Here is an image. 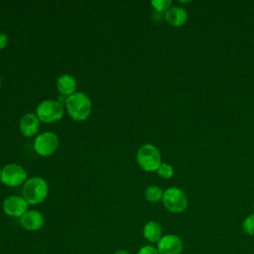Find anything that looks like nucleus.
<instances>
[{
  "instance_id": "obj_17",
  "label": "nucleus",
  "mask_w": 254,
  "mask_h": 254,
  "mask_svg": "<svg viewBox=\"0 0 254 254\" xmlns=\"http://www.w3.org/2000/svg\"><path fill=\"white\" fill-rule=\"evenodd\" d=\"M158 175L163 178V179H169L173 176L174 174V169L170 164L167 163H162L161 166L159 167V169L157 170Z\"/></svg>"
},
{
  "instance_id": "obj_9",
  "label": "nucleus",
  "mask_w": 254,
  "mask_h": 254,
  "mask_svg": "<svg viewBox=\"0 0 254 254\" xmlns=\"http://www.w3.org/2000/svg\"><path fill=\"white\" fill-rule=\"evenodd\" d=\"M157 250L160 254H181L183 241L177 235L167 234L157 242Z\"/></svg>"
},
{
  "instance_id": "obj_22",
  "label": "nucleus",
  "mask_w": 254,
  "mask_h": 254,
  "mask_svg": "<svg viewBox=\"0 0 254 254\" xmlns=\"http://www.w3.org/2000/svg\"><path fill=\"white\" fill-rule=\"evenodd\" d=\"M1 174H2V170H1V168H0V178H1Z\"/></svg>"
},
{
  "instance_id": "obj_15",
  "label": "nucleus",
  "mask_w": 254,
  "mask_h": 254,
  "mask_svg": "<svg viewBox=\"0 0 254 254\" xmlns=\"http://www.w3.org/2000/svg\"><path fill=\"white\" fill-rule=\"evenodd\" d=\"M164 191L158 186H150L145 190V197L151 202H157L163 198Z\"/></svg>"
},
{
  "instance_id": "obj_19",
  "label": "nucleus",
  "mask_w": 254,
  "mask_h": 254,
  "mask_svg": "<svg viewBox=\"0 0 254 254\" xmlns=\"http://www.w3.org/2000/svg\"><path fill=\"white\" fill-rule=\"evenodd\" d=\"M137 254H160V253L157 250V248H155L151 245H145L138 250Z\"/></svg>"
},
{
  "instance_id": "obj_14",
  "label": "nucleus",
  "mask_w": 254,
  "mask_h": 254,
  "mask_svg": "<svg viewBox=\"0 0 254 254\" xmlns=\"http://www.w3.org/2000/svg\"><path fill=\"white\" fill-rule=\"evenodd\" d=\"M143 236L149 242H158L162 238V228L156 221H149L143 227Z\"/></svg>"
},
{
  "instance_id": "obj_21",
  "label": "nucleus",
  "mask_w": 254,
  "mask_h": 254,
  "mask_svg": "<svg viewBox=\"0 0 254 254\" xmlns=\"http://www.w3.org/2000/svg\"><path fill=\"white\" fill-rule=\"evenodd\" d=\"M113 254H130V252L126 249H118Z\"/></svg>"
},
{
  "instance_id": "obj_13",
  "label": "nucleus",
  "mask_w": 254,
  "mask_h": 254,
  "mask_svg": "<svg viewBox=\"0 0 254 254\" xmlns=\"http://www.w3.org/2000/svg\"><path fill=\"white\" fill-rule=\"evenodd\" d=\"M57 88L64 95H71L75 92L76 81L70 74H63L57 80Z\"/></svg>"
},
{
  "instance_id": "obj_18",
  "label": "nucleus",
  "mask_w": 254,
  "mask_h": 254,
  "mask_svg": "<svg viewBox=\"0 0 254 254\" xmlns=\"http://www.w3.org/2000/svg\"><path fill=\"white\" fill-rule=\"evenodd\" d=\"M244 232L248 235H254V213L247 216L242 224Z\"/></svg>"
},
{
  "instance_id": "obj_24",
  "label": "nucleus",
  "mask_w": 254,
  "mask_h": 254,
  "mask_svg": "<svg viewBox=\"0 0 254 254\" xmlns=\"http://www.w3.org/2000/svg\"><path fill=\"white\" fill-rule=\"evenodd\" d=\"M253 209H254V206H253Z\"/></svg>"
},
{
  "instance_id": "obj_16",
  "label": "nucleus",
  "mask_w": 254,
  "mask_h": 254,
  "mask_svg": "<svg viewBox=\"0 0 254 254\" xmlns=\"http://www.w3.org/2000/svg\"><path fill=\"white\" fill-rule=\"evenodd\" d=\"M151 4L156 11H158L159 13H163V12H167L171 8L172 1L171 0H153Z\"/></svg>"
},
{
  "instance_id": "obj_11",
  "label": "nucleus",
  "mask_w": 254,
  "mask_h": 254,
  "mask_svg": "<svg viewBox=\"0 0 254 254\" xmlns=\"http://www.w3.org/2000/svg\"><path fill=\"white\" fill-rule=\"evenodd\" d=\"M40 119L35 113H27L20 120V131L26 137L34 136L39 129Z\"/></svg>"
},
{
  "instance_id": "obj_3",
  "label": "nucleus",
  "mask_w": 254,
  "mask_h": 254,
  "mask_svg": "<svg viewBox=\"0 0 254 254\" xmlns=\"http://www.w3.org/2000/svg\"><path fill=\"white\" fill-rule=\"evenodd\" d=\"M137 163L142 170L154 172L161 166V154L157 147L151 144H145L139 148L136 155Z\"/></svg>"
},
{
  "instance_id": "obj_1",
  "label": "nucleus",
  "mask_w": 254,
  "mask_h": 254,
  "mask_svg": "<svg viewBox=\"0 0 254 254\" xmlns=\"http://www.w3.org/2000/svg\"><path fill=\"white\" fill-rule=\"evenodd\" d=\"M65 106L69 116L76 121L85 120L91 112V101L82 92H74L65 100Z\"/></svg>"
},
{
  "instance_id": "obj_8",
  "label": "nucleus",
  "mask_w": 254,
  "mask_h": 254,
  "mask_svg": "<svg viewBox=\"0 0 254 254\" xmlns=\"http://www.w3.org/2000/svg\"><path fill=\"white\" fill-rule=\"evenodd\" d=\"M28 202L20 195H10L3 202L4 212L12 217H22L28 211Z\"/></svg>"
},
{
  "instance_id": "obj_5",
  "label": "nucleus",
  "mask_w": 254,
  "mask_h": 254,
  "mask_svg": "<svg viewBox=\"0 0 254 254\" xmlns=\"http://www.w3.org/2000/svg\"><path fill=\"white\" fill-rule=\"evenodd\" d=\"M163 203L165 207L174 213L183 212L188 206V198L186 193L179 188H169L164 191Z\"/></svg>"
},
{
  "instance_id": "obj_12",
  "label": "nucleus",
  "mask_w": 254,
  "mask_h": 254,
  "mask_svg": "<svg viewBox=\"0 0 254 254\" xmlns=\"http://www.w3.org/2000/svg\"><path fill=\"white\" fill-rule=\"evenodd\" d=\"M187 18H188L187 11L184 8L178 7V6L171 7L165 14V19L167 20V22L170 25L175 27L184 25L187 21Z\"/></svg>"
},
{
  "instance_id": "obj_4",
  "label": "nucleus",
  "mask_w": 254,
  "mask_h": 254,
  "mask_svg": "<svg viewBox=\"0 0 254 254\" xmlns=\"http://www.w3.org/2000/svg\"><path fill=\"white\" fill-rule=\"evenodd\" d=\"M36 115L45 123H52L60 120L64 115L62 103L54 99H46L39 103L36 109Z\"/></svg>"
},
{
  "instance_id": "obj_10",
  "label": "nucleus",
  "mask_w": 254,
  "mask_h": 254,
  "mask_svg": "<svg viewBox=\"0 0 254 254\" xmlns=\"http://www.w3.org/2000/svg\"><path fill=\"white\" fill-rule=\"evenodd\" d=\"M22 227L28 231L40 230L45 223L43 214L38 210H28L22 217H20Z\"/></svg>"
},
{
  "instance_id": "obj_7",
  "label": "nucleus",
  "mask_w": 254,
  "mask_h": 254,
  "mask_svg": "<svg viewBox=\"0 0 254 254\" xmlns=\"http://www.w3.org/2000/svg\"><path fill=\"white\" fill-rule=\"evenodd\" d=\"M27 173L25 169L18 164H8L4 167L1 174V182L8 187H17L26 181Z\"/></svg>"
},
{
  "instance_id": "obj_20",
  "label": "nucleus",
  "mask_w": 254,
  "mask_h": 254,
  "mask_svg": "<svg viewBox=\"0 0 254 254\" xmlns=\"http://www.w3.org/2000/svg\"><path fill=\"white\" fill-rule=\"evenodd\" d=\"M8 36L5 33H0V50L4 49L8 44Z\"/></svg>"
},
{
  "instance_id": "obj_23",
  "label": "nucleus",
  "mask_w": 254,
  "mask_h": 254,
  "mask_svg": "<svg viewBox=\"0 0 254 254\" xmlns=\"http://www.w3.org/2000/svg\"><path fill=\"white\" fill-rule=\"evenodd\" d=\"M0 86H1V76H0Z\"/></svg>"
},
{
  "instance_id": "obj_6",
  "label": "nucleus",
  "mask_w": 254,
  "mask_h": 254,
  "mask_svg": "<svg viewBox=\"0 0 254 254\" xmlns=\"http://www.w3.org/2000/svg\"><path fill=\"white\" fill-rule=\"evenodd\" d=\"M59 147V138L54 132H44L38 135L34 142L36 152L43 157L53 155Z\"/></svg>"
},
{
  "instance_id": "obj_2",
  "label": "nucleus",
  "mask_w": 254,
  "mask_h": 254,
  "mask_svg": "<svg viewBox=\"0 0 254 254\" xmlns=\"http://www.w3.org/2000/svg\"><path fill=\"white\" fill-rule=\"evenodd\" d=\"M49 188L47 182L40 177H33L25 182L23 186V197L29 204H38L45 200Z\"/></svg>"
}]
</instances>
